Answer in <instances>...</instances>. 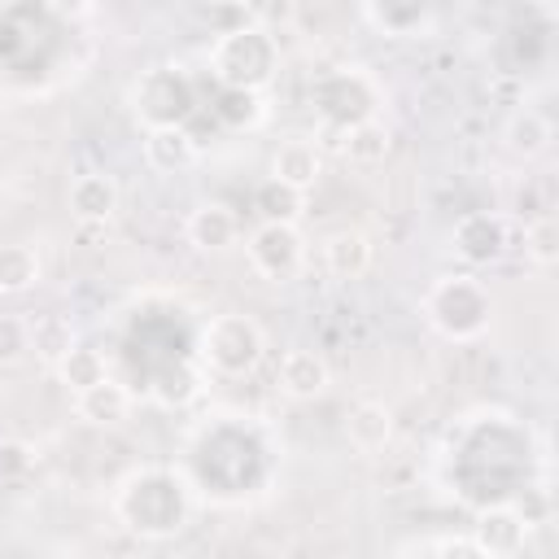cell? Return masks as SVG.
Wrapping results in <instances>:
<instances>
[{
    "label": "cell",
    "mask_w": 559,
    "mask_h": 559,
    "mask_svg": "<svg viewBox=\"0 0 559 559\" xmlns=\"http://www.w3.org/2000/svg\"><path fill=\"white\" fill-rule=\"evenodd\" d=\"M114 515L135 537L166 542L192 520V480L179 467L144 463L114 485Z\"/></svg>",
    "instance_id": "obj_1"
},
{
    "label": "cell",
    "mask_w": 559,
    "mask_h": 559,
    "mask_svg": "<svg viewBox=\"0 0 559 559\" xmlns=\"http://www.w3.org/2000/svg\"><path fill=\"white\" fill-rule=\"evenodd\" d=\"M419 314H424V323L441 341L472 345L493 323V297H489V284L480 275H472V271H445L419 297Z\"/></svg>",
    "instance_id": "obj_2"
},
{
    "label": "cell",
    "mask_w": 559,
    "mask_h": 559,
    "mask_svg": "<svg viewBox=\"0 0 559 559\" xmlns=\"http://www.w3.org/2000/svg\"><path fill=\"white\" fill-rule=\"evenodd\" d=\"M266 358V332L258 319L240 314V310H227V314H214L205 328H201V341H197V362L205 367V376H218V380H245L258 371V362Z\"/></svg>",
    "instance_id": "obj_3"
},
{
    "label": "cell",
    "mask_w": 559,
    "mask_h": 559,
    "mask_svg": "<svg viewBox=\"0 0 559 559\" xmlns=\"http://www.w3.org/2000/svg\"><path fill=\"white\" fill-rule=\"evenodd\" d=\"M205 61H210V74L223 87L262 92L280 70V44L262 26H231L210 44Z\"/></svg>",
    "instance_id": "obj_4"
},
{
    "label": "cell",
    "mask_w": 559,
    "mask_h": 559,
    "mask_svg": "<svg viewBox=\"0 0 559 559\" xmlns=\"http://www.w3.org/2000/svg\"><path fill=\"white\" fill-rule=\"evenodd\" d=\"M127 105H131V114H135L144 127H157V122H188V114L197 109L192 74L179 70V66H153V70H144V74L131 83Z\"/></svg>",
    "instance_id": "obj_5"
},
{
    "label": "cell",
    "mask_w": 559,
    "mask_h": 559,
    "mask_svg": "<svg viewBox=\"0 0 559 559\" xmlns=\"http://www.w3.org/2000/svg\"><path fill=\"white\" fill-rule=\"evenodd\" d=\"M310 96L319 105V122H336V127L358 122V118H376L380 105H384L380 83L362 66H341V70L319 74Z\"/></svg>",
    "instance_id": "obj_6"
},
{
    "label": "cell",
    "mask_w": 559,
    "mask_h": 559,
    "mask_svg": "<svg viewBox=\"0 0 559 559\" xmlns=\"http://www.w3.org/2000/svg\"><path fill=\"white\" fill-rule=\"evenodd\" d=\"M245 258L249 266L271 280V284H284L293 280L301 266H306V236L297 223H275V218H262L249 236H245Z\"/></svg>",
    "instance_id": "obj_7"
},
{
    "label": "cell",
    "mask_w": 559,
    "mask_h": 559,
    "mask_svg": "<svg viewBox=\"0 0 559 559\" xmlns=\"http://www.w3.org/2000/svg\"><path fill=\"white\" fill-rule=\"evenodd\" d=\"M528 533H533V520L515 502H489L467 524V537L476 542L480 559H511V555H520L528 546Z\"/></svg>",
    "instance_id": "obj_8"
},
{
    "label": "cell",
    "mask_w": 559,
    "mask_h": 559,
    "mask_svg": "<svg viewBox=\"0 0 559 559\" xmlns=\"http://www.w3.org/2000/svg\"><path fill=\"white\" fill-rule=\"evenodd\" d=\"M511 249V218L498 210H472L450 227V253L463 266H493Z\"/></svg>",
    "instance_id": "obj_9"
},
{
    "label": "cell",
    "mask_w": 559,
    "mask_h": 559,
    "mask_svg": "<svg viewBox=\"0 0 559 559\" xmlns=\"http://www.w3.org/2000/svg\"><path fill=\"white\" fill-rule=\"evenodd\" d=\"M323 153H336L345 157L349 166H380L389 153H393V131L376 118H358V122H319V140H314Z\"/></svg>",
    "instance_id": "obj_10"
},
{
    "label": "cell",
    "mask_w": 559,
    "mask_h": 559,
    "mask_svg": "<svg viewBox=\"0 0 559 559\" xmlns=\"http://www.w3.org/2000/svg\"><path fill=\"white\" fill-rule=\"evenodd\" d=\"M323 162H328V153H323L314 140L288 135V140H280V144L271 148V157H266V179H280V183H288V188H297V192H310V188L323 179Z\"/></svg>",
    "instance_id": "obj_11"
},
{
    "label": "cell",
    "mask_w": 559,
    "mask_h": 559,
    "mask_svg": "<svg viewBox=\"0 0 559 559\" xmlns=\"http://www.w3.org/2000/svg\"><path fill=\"white\" fill-rule=\"evenodd\" d=\"M66 205H70V214H74L79 223L100 227V223H109V218L118 214V205H122V188H118V179H114L109 170H83V175L70 179V188H66Z\"/></svg>",
    "instance_id": "obj_12"
},
{
    "label": "cell",
    "mask_w": 559,
    "mask_h": 559,
    "mask_svg": "<svg viewBox=\"0 0 559 559\" xmlns=\"http://www.w3.org/2000/svg\"><path fill=\"white\" fill-rule=\"evenodd\" d=\"M183 236L197 253H227L240 245V214L227 201H197L183 223Z\"/></svg>",
    "instance_id": "obj_13"
},
{
    "label": "cell",
    "mask_w": 559,
    "mask_h": 559,
    "mask_svg": "<svg viewBox=\"0 0 559 559\" xmlns=\"http://www.w3.org/2000/svg\"><path fill=\"white\" fill-rule=\"evenodd\" d=\"M140 148H144L148 170H157V175H179V170L197 166V157H201V144L192 140L188 122H157V127H144Z\"/></svg>",
    "instance_id": "obj_14"
},
{
    "label": "cell",
    "mask_w": 559,
    "mask_h": 559,
    "mask_svg": "<svg viewBox=\"0 0 559 559\" xmlns=\"http://www.w3.org/2000/svg\"><path fill=\"white\" fill-rule=\"evenodd\" d=\"M319 258H323V271L332 280H362L376 262V245L362 227H332L319 240Z\"/></svg>",
    "instance_id": "obj_15"
},
{
    "label": "cell",
    "mask_w": 559,
    "mask_h": 559,
    "mask_svg": "<svg viewBox=\"0 0 559 559\" xmlns=\"http://www.w3.org/2000/svg\"><path fill=\"white\" fill-rule=\"evenodd\" d=\"M275 384H280V393L293 397V402H314V397L328 393L332 371H328L323 354L297 345V349H288V354L280 358V367H275Z\"/></svg>",
    "instance_id": "obj_16"
},
{
    "label": "cell",
    "mask_w": 559,
    "mask_h": 559,
    "mask_svg": "<svg viewBox=\"0 0 559 559\" xmlns=\"http://www.w3.org/2000/svg\"><path fill=\"white\" fill-rule=\"evenodd\" d=\"M131 406H135V393L118 376H105L92 389L74 393V415L83 424H92V428H118L131 415Z\"/></svg>",
    "instance_id": "obj_17"
},
{
    "label": "cell",
    "mask_w": 559,
    "mask_h": 559,
    "mask_svg": "<svg viewBox=\"0 0 559 559\" xmlns=\"http://www.w3.org/2000/svg\"><path fill=\"white\" fill-rule=\"evenodd\" d=\"M345 441L358 454H380L393 441V411L384 402H354L345 415Z\"/></svg>",
    "instance_id": "obj_18"
},
{
    "label": "cell",
    "mask_w": 559,
    "mask_h": 559,
    "mask_svg": "<svg viewBox=\"0 0 559 559\" xmlns=\"http://www.w3.org/2000/svg\"><path fill=\"white\" fill-rule=\"evenodd\" d=\"M44 262L31 240H4L0 245V297H22L39 284Z\"/></svg>",
    "instance_id": "obj_19"
},
{
    "label": "cell",
    "mask_w": 559,
    "mask_h": 559,
    "mask_svg": "<svg viewBox=\"0 0 559 559\" xmlns=\"http://www.w3.org/2000/svg\"><path fill=\"white\" fill-rule=\"evenodd\" d=\"M52 371H57V380H61L70 393H83V389H92L96 380L109 376V358H105L100 345H92V341H74V345L66 349V358H61Z\"/></svg>",
    "instance_id": "obj_20"
},
{
    "label": "cell",
    "mask_w": 559,
    "mask_h": 559,
    "mask_svg": "<svg viewBox=\"0 0 559 559\" xmlns=\"http://www.w3.org/2000/svg\"><path fill=\"white\" fill-rule=\"evenodd\" d=\"M550 122H546V114H537V109H515L511 118H507V127H502V140H507V148L520 157V162H533V157H542L546 148H550Z\"/></svg>",
    "instance_id": "obj_21"
},
{
    "label": "cell",
    "mask_w": 559,
    "mask_h": 559,
    "mask_svg": "<svg viewBox=\"0 0 559 559\" xmlns=\"http://www.w3.org/2000/svg\"><path fill=\"white\" fill-rule=\"evenodd\" d=\"M432 0H367V17L384 35H415L428 22Z\"/></svg>",
    "instance_id": "obj_22"
},
{
    "label": "cell",
    "mask_w": 559,
    "mask_h": 559,
    "mask_svg": "<svg viewBox=\"0 0 559 559\" xmlns=\"http://www.w3.org/2000/svg\"><path fill=\"white\" fill-rule=\"evenodd\" d=\"M74 341H79V332H74V323L66 314H39V319H31V354H39L48 367H57Z\"/></svg>",
    "instance_id": "obj_23"
},
{
    "label": "cell",
    "mask_w": 559,
    "mask_h": 559,
    "mask_svg": "<svg viewBox=\"0 0 559 559\" xmlns=\"http://www.w3.org/2000/svg\"><path fill=\"white\" fill-rule=\"evenodd\" d=\"M214 118L231 131H253L266 122V105H262V92H245V87H223L218 105H214Z\"/></svg>",
    "instance_id": "obj_24"
},
{
    "label": "cell",
    "mask_w": 559,
    "mask_h": 559,
    "mask_svg": "<svg viewBox=\"0 0 559 559\" xmlns=\"http://www.w3.org/2000/svg\"><path fill=\"white\" fill-rule=\"evenodd\" d=\"M301 197L306 192H297V188H288L280 179H262L258 192H253V210L262 218H275V223H297L301 218Z\"/></svg>",
    "instance_id": "obj_25"
},
{
    "label": "cell",
    "mask_w": 559,
    "mask_h": 559,
    "mask_svg": "<svg viewBox=\"0 0 559 559\" xmlns=\"http://www.w3.org/2000/svg\"><path fill=\"white\" fill-rule=\"evenodd\" d=\"M201 380H205V367H179V371H162L157 384H153V402L175 411V406H188L192 397H201Z\"/></svg>",
    "instance_id": "obj_26"
},
{
    "label": "cell",
    "mask_w": 559,
    "mask_h": 559,
    "mask_svg": "<svg viewBox=\"0 0 559 559\" xmlns=\"http://www.w3.org/2000/svg\"><path fill=\"white\" fill-rule=\"evenodd\" d=\"M524 258L533 266H555L559 262V223H555V214H533L524 223Z\"/></svg>",
    "instance_id": "obj_27"
},
{
    "label": "cell",
    "mask_w": 559,
    "mask_h": 559,
    "mask_svg": "<svg viewBox=\"0 0 559 559\" xmlns=\"http://www.w3.org/2000/svg\"><path fill=\"white\" fill-rule=\"evenodd\" d=\"M31 354V319L0 310V367H17Z\"/></svg>",
    "instance_id": "obj_28"
},
{
    "label": "cell",
    "mask_w": 559,
    "mask_h": 559,
    "mask_svg": "<svg viewBox=\"0 0 559 559\" xmlns=\"http://www.w3.org/2000/svg\"><path fill=\"white\" fill-rule=\"evenodd\" d=\"M393 555H467V559H480V555H476V542H472L467 533H463V537H454V533H441V537H411V542H397Z\"/></svg>",
    "instance_id": "obj_29"
},
{
    "label": "cell",
    "mask_w": 559,
    "mask_h": 559,
    "mask_svg": "<svg viewBox=\"0 0 559 559\" xmlns=\"http://www.w3.org/2000/svg\"><path fill=\"white\" fill-rule=\"evenodd\" d=\"M35 472V445L0 441V485H22Z\"/></svg>",
    "instance_id": "obj_30"
}]
</instances>
